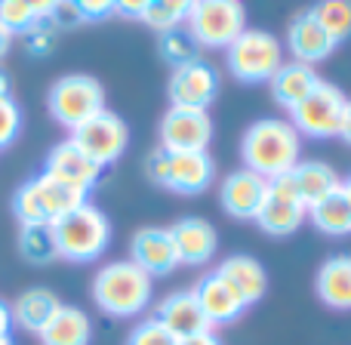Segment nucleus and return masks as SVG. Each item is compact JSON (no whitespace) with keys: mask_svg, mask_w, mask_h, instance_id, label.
I'll return each mask as SVG.
<instances>
[{"mask_svg":"<svg viewBox=\"0 0 351 345\" xmlns=\"http://www.w3.org/2000/svg\"><path fill=\"white\" fill-rule=\"evenodd\" d=\"M10 40H12V34L3 28V25H0V59H3L6 49H10Z\"/></svg>","mask_w":351,"mask_h":345,"instance_id":"obj_42","label":"nucleus"},{"mask_svg":"<svg viewBox=\"0 0 351 345\" xmlns=\"http://www.w3.org/2000/svg\"><path fill=\"white\" fill-rule=\"evenodd\" d=\"M284 65V47L271 31L247 28L228 47V68L241 84H271Z\"/></svg>","mask_w":351,"mask_h":345,"instance_id":"obj_7","label":"nucleus"},{"mask_svg":"<svg viewBox=\"0 0 351 345\" xmlns=\"http://www.w3.org/2000/svg\"><path fill=\"white\" fill-rule=\"evenodd\" d=\"M290 179L299 200L305 204V210L321 204L324 198H330V194H336L342 188L339 173L330 164H324V160H299V167L290 173Z\"/></svg>","mask_w":351,"mask_h":345,"instance_id":"obj_23","label":"nucleus"},{"mask_svg":"<svg viewBox=\"0 0 351 345\" xmlns=\"http://www.w3.org/2000/svg\"><path fill=\"white\" fill-rule=\"evenodd\" d=\"M188 0H148L145 12H142V22L148 28H154L158 34H170L176 28H185L188 19Z\"/></svg>","mask_w":351,"mask_h":345,"instance_id":"obj_28","label":"nucleus"},{"mask_svg":"<svg viewBox=\"0 0 351 345\" xmlns=\"http://www.w3.org/2000/svg\"><path fill=\"white\" fill-rule=\"evenodd\" d=\"M154 321H158L176 342L191 340V336H200V333H213L210 321H206V315L200 311L191 290L170 293L167 299H160L158 311H154Z\"/></svg>","mask_w":351,"mask_h":345,"instance_id":"obj_14","label":"nucleus"},{"mask_svg":"<svg viewBox=\"0 0 351 345\" xmlns=\"http://www.w3.org/2000/svg\"><path fill=\"white\" fill-rule=\"evenodd\" d=\"M43 173L53 176V179H59V182H65V185H71V188H77V191L90 194V188L96 185L99 176H102V167L93 164V160L86 158L71 139H65L47 154V167H43Z\"/></svg>","mask_w":351,"mask_h":345,"instance_id":"obj_18","label":"nucleus"},{"mask_svg":"<svg viewBox=\"0 0 351 345\" xmlns=\"http://www.w3.org/2000/svg\"><path fill=\"white\" fill-rule=\"evenodd\" d=\"M19 130H22V108L10 96L0 99V148L12 145Z\"/></svg>","mask_w":351,"mask_h":345,"instance_id":"obj_33","label":"nucleus"},{"mask_svg":"<svg viewBox=\"0 0 351 345\" xmlns=\"http://www.w3.org/2000/svg\"><path fill=\"white\" fill-rule=\"evenodd\" d=\"M160 148L170 154L182 152H206L213 139V121L210 111L200 108H176L170 105L167 115L160 117Z\"/></svg>","mask_w":351,"mask_h":345,"instance_id":"obj_11","label":"nucleus"},{"mask_svg":"<svg viewBox=\"0 0 351 345\" xmlns=\"http://www.w3.org/2000/svg\"><path fill=\"white\" fill-rule=\"evenodd\" d=\"M191 293H194V299H197L200 311L206 315V321H210V327L234 324L237 318L250 309V305L243 302L241 293H237L234 287H231L228 281L216 272V268H213V272H206L204 278L194 284Z\"/></svg>","mask_w":351,"mask_h":345,"instance_id":"obj_13","label":"nucleus"},{"mask_svg":"<svg viewBox=\"0 0 351 345\" xmlns=\"http://www.w3.org/2000/svg\"><path fill=\"white\" fill-rule=\"evenodd\" d=\"M148 176H152L158 185H167V170H170V154L164 152V148H158V152L148 154V164H145Z\"/></svg>","mask_w":351,"mask_h":345,"instance_id":"obj_35","label":"nucleus"},{"mask_svg":"<svg viewBox=\"0 0 351 345\" xmlns=\"http://www.w3.org/2000/svg\"><path fill=\"white\" fill-rule=\"evenodd\" d=\"M170 237H173L176 256H179V265H206L216 256V247H219L216 228L206 219H197V216H185L179 222H173Z\"/></svg>","mask_w":351,"mask_h":345,"instance_id":"obj_17","label":"nucleus"},{"mask_svg":"<svg viewBox=\"0 0 351 345\" xmlns=\"http://www.w3.org/2000/svg\"><path fill=\"white\" fill-rule=\"evenodd\" d=\"M47 108L56 123H62L65 130L74 133L80 123L96 117L99 111H105V90L90 74H65L49 86Z\"/></svg>","mask_w":351,"mask_h":345,"instance_id":"obj_6","label":"nucleus"},{"mask_svg":"<svg viewBox=\"0 0 351 345\" xmlns=\"http://www.w3.org/2000/svg\"><path fill=\"white\" fill-rule=\"evenodd\" d=\"M346 102L348 99L339 86L321 80V84L290 111V123L296 127L299 136H308V139H333V136H339Z\"/></svg>","mask_w":351,"mask_h":345,"instance_id":"obj_8","label":"nucleus"},{"mask_svg":"<svg viewBox=\"0 0 351 345\" xmlns=\"http://www.w3.org/2000/svg\"><path fill=\"white\" fill-rule=\"evenodd\" d=\"M243 170H253L262 179H280L293 173L302 160V136L290 121L262 117L243 133L241 139Z\"/></svg>","mask_w":351,"mask_h":345,"instance_id":"obj_1","label":"nucleus"},{"mask_svg":"<svg viewBox=\"0 0 351 345\" xmlns=\"http://www.w3.org/2000/svg\"><path fill=\"white\" fill-rule=\"evenodd\" d=\"M210 182H213V158L206 152L170 154V170H167L164 188H170L176 194H200L210 188Z\"/></svg>","mask_w":351,"mask_h":345,"instance_id":"obj_20","label":"nucleus"},{"mask_svg":"<svg viewBox=\"0 0 351 345\" xmlns=\"http://www.w3.org/2000/svg\"><path fill=\"white\" fill-rule=\"evenodd\" d=\"M53 237H56V253L59 259L68 262H96L99 256L108 250L111 243V222L99 206L84 204L80 210L62 216L53 222Z\"/></svg>","mask_w":351,"mask_h":345,"instance_id":"obj_4","label":"nucleus"},{"mask_svg":"<svg viewBox=\"0 0 351 345\" xmlns=\"http://www.w3.org/2000/svg\"><path fill=\"white\" fill-rule=\"evenodd\" d=\"M308 222L327 237L351 235V206H348L346 194H342V188L336 194H330V198H324L321 204L308 206Z\"/></svg>","mask_w":351,"mask_h":345,"instance_id":"obj_27","label":"nucleus"},{"mask_svg":"<svg viewBox=\"0 0 351 345\" xmlns=\"http://www.w3.org/2000/svg\"><path fill=\"white\" fill-rule=\"evenodd\" d=\"M22 256L28 262H49L56 259V237H53V225H25L22 237H19Z\"/></svg>","mask_w":351,"mask_h":345,"instance_id":"obj_30","label":"nucleus"},{"mask_svg":"<svg viewBox=\"0 0 351 345\" xmlns=\"http://www.w3.org/2000/svg\"><path fill=\"white\" fill-rule=\"evenodd\" d=\"M160 56L170 62L173 68H182V65H191V62L200 59V47L191 40L185 28H176L170 34H160Z\"/></svg>","mask_w":351,"mask_h":345,"instance_id":"obj_31","label":"nucleus"},{"mask_svg":"<svg viewBox=\"0 0 351 345\" xmlns=\"http://www.w3.org/2000/svg\"><path fill=\"white\" fill-rule=\"evenodd\" d=\"M71 142L93 160L96 167H108L114 160H121V154L127 152L130 130L114 111H99L96 117H90L86 123H80L71 133Z\"/></svg>","mask_w":351,"mask_h":345,"instance_id":"obj_9","label":"nucleus"},{"mask_svg":"<svg viewBox=\"0 0 351 345\" xmlns=\"http://www.w3.org/2000/svg\"><path fill=\"white\" fill-rule=\"evenodd\" d=\"M216 272L241 293L247 305H256L268 290V274H265V268H262V262L247 253H234V256H228V259H222Z\"/></svg>","mask_w":351,"mask_h":345,"instance_id":"obj_22","label":"nucleus"},{"mask_svg":"<svg viewBox=\"0 0 351 345\" xmlns=\"http://www.w3.org/2000/svg\"><path fill=\"white\" fill-rule=\"evenodd\" d=\"M308 12L317 19V25L333 37V43H342L351 37V3L348 0H324V3L311 6Z\"/></svg>","mask_w":351,"mask_h":345,"instance_id":"obj_29","label":"nucleus"},{"mask_svg":"<svg viewBox=\"0 0 351 345\" xmlns=\"http://www.w3.org/2000/svg\"><path fill=\"white\" fill-rule=\"evenodd\" d=\"M342 194H346V200L351 206V176H348V179H342Z\"/></svg>","mask_w":351,"mask_h":345,"instance_id":"obj_44","label":"nucleus"},{"mask_svg":"<svg viewBox=\"0 0 351 345\" xmlns=\"http://www.w3.org/2000/svg\"><path fill=\"white\" fill-rule=\"evenodd\" d=\"M93 321L77 305H62L49 327L40 333V345H90Z\"/></svg>","mask_w":351,"mask_h":345,"instance_id":"obj_26","label":"nucleus"},{"mask_svg":"<svg viewBox=\"0 0 351 345\" xmlns=\"http://www.w3.org/2000/svg\"><path fill=\"white\" fill-rule=\"evenodd\" d=\"M317 84H321V78H317V71L311 65H302V62H284L280 71L271 78V96L280 108L293 111Z\"/></svg>","mask_w":351,"mask_h":345,"instance_id":"obj_24","label":"nucleus"},{"mask_svg":"<svg viewBox=\"0 0 351 345\" xmlns=\"http://www.w3.org/2000/svg\"><path fill=\"white\" fill-rule=\"evenodd\" d=\"M0 25L10 34H31L37 28L31 0H0Z\"/></svg>","mask_w":351,"mask_h":345,"instance_id":"obj_32","label":"nucleus"},{"mask_svg":"<svg viewBox=\"0 0 351 345\" xmlns=\"http://www.w3.org/2000/svg\"><path fill=\"white\" fill-rule=\"evenodd\" d=\"M0 345H12V336H3V340H0Z\"/></svg>","mask_w":351,"mask_h":345,"instance_id":"obj_45","label":"nucleus"},{"mask_svg":"<svg viewBox=\"0 0 351 345\" xmlns=\"http://www.w3.org/2000/svg\"><path fill=\"white\" fill-rule=\"evenodd\" d=\"M12 309L6 302H0V340H3V336H10L12 333Z\"/></svg>","mask_w":351,"mask_h":345,"instance_id":"obj_39","label":"nucleus"},{"mask_svg":"<svg viewBox=\"0 0 351 345\" xmlns=\"http://www.w3.org/2000/svg\"><path fill=\"white\" fill-rule=\"evenodd\" d=\"M6 96H10V78L0 71V99H6Z\"/></svg>","mask_w":351,"mask_h":345,"instance_id":"obj_43","label":"nucleus"},{"mask_svg":"<svg viewBox=\"0 0 351 345\" xmlns=\"http://www.w3.org/2000/svg\"><path fill=\"white\" fill-rule=\"evenodd\" d=\"M185 31L200 49H228L247 31V10L237 0H197L188 6Z\"/></svg>","mask_w":351,"mask_h":345,"instance_id":"obj_5","label":"nucleus"},{"mask_svg":"<svg viewBox=\"0 0 351 345\" xmlns=\"http://www.w3.org/2000/svg\"><path fill=\"white\" fill-rule=\"evenodd\" d=\"M154 293V278L136 262L121 259L99 268L93 278V299L111 318H136L148 309Z\"/></svg>","mask_w":351,"mask_h":345,"instance_id":"obj_2","label":"nucleus"},{"mask_svg":"<svg viewBox=\"0 0 351 345\" xmlns=\"http://www.w3.org/2000/svg\"><path fill=\"white\" fill-rule=\"evenodd\" d=\"M268 198V179L256 176L253 170H234L225 176L222 188H219V200L222 210L231 219H256Z\"/></svg>","mask_w":351,"mask_h":345,"instance_id":"obj_15","label":"nucleus"},{"mask_svg":"<svg viewBox=\"0 0 351 345\" xmlns=\"http://www.w3.org/2000/svg\"><path fill=\"white\" fill-rule=\"evenodd\" d=\"M28 37H31V49H34V53H49V49H53V34L47 31V25L34 28Z\"/></svg>","mask_w":351,"mask_h":345,"instance_id":"obj_37","label":"nucleus"},{"mask_svg":"<svg viewBox=\"0 0 351 345\" xmlns=\"http://www.w3.org/2000/svg\"><path fill=\"white\" fill-rule=\"evenodd\" d=\"M176 345H222V342H219V336H216V333H200V336L182 340V342H176Z\"/></svg>","mask_w":351,"mask_h":345,"instance_id":"obj_41","label":"nucleus"},{"mask_svg":"<svg viewBox=\"0 0 351 345\" xmlns=\"http://www.w3.org/2000/svg\"><path fill=\"white\" fill-rule=\"evenodd\" d=\"M127 345H176V340L154 321V318H148V321H142L139 327L130 333Z\"/></svg>","mask_w":351,"mask_h":345,"instance_id":"obj_34","label":"nucleus"},{"mask_svg":"<svg viewBox=\"0 0 351 345\" xmlns=\"http://www.w3.org/2000/svg\"><path fill=\"white\" fill-rule=\"evenodd\" d=\"M315 290L327 309L333 311H351V256L339 253L330 256L315 278Z\"/></svg>","mask_w":351,"mask_h":345,"instance_id":"obj_21","label":"nucleus"},{"mask_svg":"<svg viewBox=\"0 0 351 345\" xmlns=\"http://www.w3.org/2000/svg\"><path fill=\"white\" fill-rule=\"evenodd\" d=\"M59 309H62V302L53 290H47V287H31V290L22 293L19 302L12 305V321L22 330H28V333L40 336L43 330L49 327V321L56 318Z\"/></svg>","mask_w":351,"mask_h":345,"instance_id":"obj_25","label":"nucleus"},{"mask_svg":"<svg viewBox=\"0 0 351 345\" xmlns=\"http://www.w3.org/2000/svg\"><path fill=\"white\" fill-rule=\"evenodd\" d=\"M287 49L293 53V62H302V65L315 68L317 62L330 59V53L336 49L333 37L317 25V19L311 12H302L290 22L287 28Z\"/></svg>","mask_w":351,"mask_h":345,"instance_id":"obj_19","label":"nucleus"},{"mask_svg":"<svg viewBox=\"0 0 351 345\" xmlns=\"http://www.w3.org/2000/svg\"><path fill=\"white\" fill-rule=\"evenodd\" d=\"M167 93H170V105H176V108L206 111L213 105V99L219 96V71L213 65H206L204 59L173 68Z\"/></svg>","mask_w":351,"mask_h":345,"instance_id":"obj_12","label":"nucleus"},{"mask_svg":"<svg viewBox=\"0 0 351 345\" xmlns=\"http://www.w3.org/2000/svg\"><path fill=\"white\" fill-rule=\"evenodd\" d=\"M145 3H148V0H121V3H114V12H123V16H133V19H139V22H142Z\"/></svg>","mask_w":351,"mask_h":345,"instance_id":"obj_38","label":"nucleus"},{"mask_svg":"<svg viewBox=\"0 0 351 345\" xmlns=\"http://www.w3.org/2000/svg\"><path fill=\"white\" fill-rule=\"evenodd\" d=\"M339 139L351 145V99L346 102V111H342V123H339Z\"/></svg>","mask_w":351,"mask_h":345,"instance_id":"obj_40","label":"nucleus"},{"mask_svg":"<svg viewBox=\"0 0 351 345\" xmlns=\"http://www.w3.org/2000/svg\"><path fill=\"white\" fill-rule=\"evenodd\" d=\"M86 200V191L65 185V182L53 179V176L40 173L34 179H28L12 198V213H16L19 225H53L62 216L80 210Z\"/></svg>","mask_w":351,"mask_h":345,"instance_id":"obj_3","label":"nucleus"},{"mask_svg":"<svg viewBox=\"0 0 351 345\" xmlns=\"http://www.w3.org/2000/svg\"><path fill=\"white\" fill-rule=\"evenodd\" d=\"M77 12L84 22H93V19H102L108 12H114V3L111 0H77Z\"/></svg>","mask_w":351,"mask_h":345,"instance_id":"obj_36","label":"nucleus"},{"mask_svg":"<svg viewBox=\"0 0 351 345\" xmlns=\"http://www.w3.org/2000/svg\"><path fill=\"white\" fill-rule=\"evenodd\" d=\"M130 262L142 268L152 278H164L170 274L176 265H179V256H176L170 228H139L133 235V243H130Z\"/></svg>","mask_w":351,"mask_h":345,"instance_id":"obj_16","label":"nucleus"},{"mask_svg":"<svg viewBox=\"0 0 351 345\" xmlns=\"http://www.w3.org/2000/svg\"><path fill=\"white\" fill-rule=\"evenodd\" d=\"M305 219H308V210H305V204L299 200L290 173L268 182V198H265V204H262L259 216H256V225L271 237H287L302 228Z\"/></svg>","mask_w":351,"mask_h":345,"instance_id":"obj_10","label":"nucleus"}]
</instances>
